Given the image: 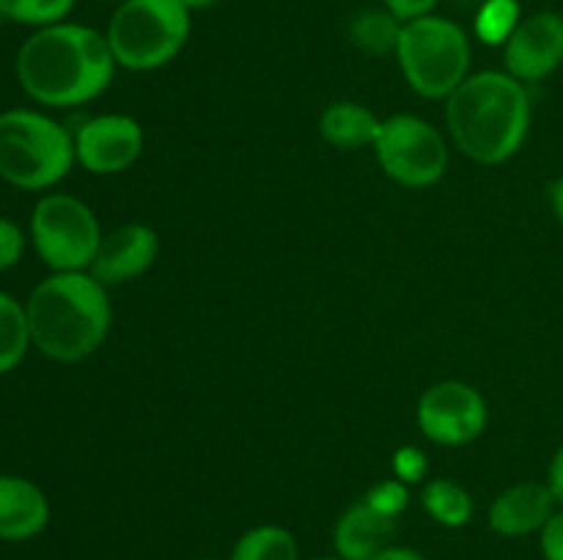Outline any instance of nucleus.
Masks as SVG:
<instances>
[{"label":"nucleus","mask_w":563,"mask_h":560,"mask_svg":"<svg viewBox=\"0 0 563 560\" xmlns=\"http://www.w3.org/2000/svg\"><path fill=\"white\" fill-rule=\"evenodd\" d=\"M108 36L75 22L38 27L16 53L22 91L47 108H75L97 99L115 71Z\"/></svg>","instance_id":"1"},{"label":"nucleus","mask_w":563,"mask_h":560,"mask_svg":"<svg viewBox=\"0 0 563 560\" xmlns=\"http://www.w3.org/2000/svg\"><path fill=\"white\" fill-rule=\"evenodd\" d=\"M449 132L473 163L500 165L515 157L531 126V99L509 71L465 77L445 104Z\"/></svg>","instance_id":"2"},{"label":"nucleus","mask_w":563,"mask_h":560,"mask_svg":"<svg viewBox=\"0 0 563 560\" xmlns=\"http://www.w3.org/2000/svg\"><path fill=\"white\" fill-rule=\"evenodd\" d=\"M25 313L33 346L58 362L93 355L113 318L108 289L91 272H53L31 291Z\"/></svg>","instance_id":"3"},{"label":"nucleus","mask_w":563,"mask_h":560,"mask_svg":"<svg viewBox=\"0 0 563 560\" xmlns=\"http://www.w3.org/2000/svg\"><path fill=\"white\" fill-rule=\"evenodd\" d=\"M75 135L36 110L0 113V179L20 190H47L75 165Z\"/></svg>","instance_id":"4"},{"label":"nucleus","mask_w":563,"mask_h":560,"mask_svg":"<svg viewBox=\"0 0 563 560\" xmlns=\"http://www.w3.org/2000/svg\"><path fill=\"white\" fill-rule=\"evenodd\" d=\"M190 36V9L181 0H124L108 27L115 64L152 71L170 64Z\"/></svg>","instance_id":"5"},{"label":"nucleus","mask_w":563,"mask_h":560,"mask_svg":"<svg viewBox=\"0 0 563 560\" xmlns=\"http://www.w3.org/2000/svg\"><path fill=\"white\" fill-rule=\"evenodd\" d=\"M396 55L412 91L427 99H443L465 82L471 42L456 22L427 14L405 22Z\"/></svg>","instance_id":"6"},{"label":"nucleus","mask_w":563,"mask_h":560,"mask_svg":"<svg viewBox=\"0 0 563 560\" xmlns=\"http://www.w3.org/2000/svg\"><path fill=\"white\" fill-rule=\"evenodd\" d=\"M31 242L53 272H82L97 256L102 228L88 203L53 192L33 206Z\"/></svg>","instance_id":"7"},{"label":"nucleus","mask_w":563,"mask_h":560,"mask_svg":"<svg viewBox=\"0 0 563 560\" xmlns=\"http://www.w3.org/2000/svg\"><path fill=\"white\" fill-rule=\"evenodd\" d=\"M374 152L385 173L405 187L434 184L449 168V146L443 135L418 115L399 113L385 119Z\"/></svg>","instance_id":"8"},{"label":"nucleus","mask_w":563,"mask_h":560,"mask_svg":"<svg viewBox=\"0 0 563 560\" xmlns=\"http://www.w3.org/2000/svg\"><path fill=\"white\" fill-rule=\"evenodd\" d=\"M487 401L473 384L438 382L418 401V426L438 445H467L487 428Z\"/></svg>","instance_id":"9"},{"label":"nucleus","mask_w":563,"mask_h":560,"mask_svg":"<svg viewBox=\"0 0 563 560\" xmlns=\"http://www.w3.org/2000/svg\"><path fill=\"white\" fill-rule=\"evenodd\" d=\"M143 130L130 115H97L82 121L75 132V157L97 176L121 173L137 159Z\"/></svg>","instance_id":"10"},{"label":"nucleus","mask_w":563,"mask_h":560,"mask_svg":"<svg viewBox=\"0 0 563 560\" xmlns=\"http://www.w3.org/2000/svg\"><path fill=\"white\" fill-rule=\"evenodd\" d=\"M506 71L520 82H537L563 64V16L537 11L526 16L504 44Z\"/></svg>","instance_id":"11"},{"label":"nucleus","mask_w":563,"mask_h":560,"mask_svg":"<svg viewBox=\"0 0 563 560\" xmlns=\"http://www.w3.org/2000/svg\"><path fill=\"white\" fill-rule=\"evenodd\" d=\"M157 250L159 242L154 228L141 223L121 225V228L102 236L88 272H91L104 289H108V285L126 283V280H135L137 275H143L152 267L154 258H157Z\"/></svg>","instance_id":"12"},{"label":"nucleus","mask_w":563,"mask_h":560,"mask_svg":"<svg viewBox=\"0 0 563 560\" xmlns=\"http://www.w3.org/2000/svg\"><path fill=\"white\" fill-rule=\"evenodd\" d=\"M555 505L559 503H555L548 483H515V486H509L493 500L487 522L498 536H531V533H539L548 525L550 516L555 514Z\"/></svg>","instance_id":"13"},{"label":"nucleus","mask_w":563,"mask_h":560,"mask_svg":"<svg viewBox=\"0 0 563 560\" xmlns=\"http://www.w3.org/2000/svg\"><path fill=\"white\" fill-rule=\"evenodd\" d=\"M49 522V500L22 475H0V541H27Z\"/></svg>","instance_id":"14"},{"label":"nucleus","mask_w":563,"mask_h":560,"mask_svg":"<svg viewBox=\"0 0 563 560\" xmlns=\"http://www.w3.org/2000/svg\"><path fill=\"white\" fill-rule=\"evenodd\" d=\"M396 519L379 514L363 500L346 508L335 522L333 547L344 560H374L383 549L394 544Z\"/></svg>","instance_id":"15"},{"label":"nucleus","mask_w":563,"mask_h":560,"mask_svg":"<svg viewBox=\"0 0 563 560\" xmlns=\"http://www.w3.org/2000/svg\"><path fill=\"white\" fill-rule=\"evenodd\" d=\"M379 126H383V119H377L372 110L357 102H333L319 119V132L324 141L335 148H346V152L374 146Z\"/></svg>","instance_id":"16"},{"label":"nucleus","mask_w":563,"mask_h":560,"mask_svg":"<svg viewBox=\"0 0 563 560\" xmlns=\"http://www.w3.org/2000/svg\"><path fill=\"white\" fill-rule=\"evenodd\" d=\"M421 505L438 525L465 527L473 519V497L465 486L449 478H434L423 486Z\"/></svg>","instance_id":"17"},{"label":"nucleus","mask_w":563,"mask_h":560,"mask_svg":"<svg viewBox=\"0 0 563 560\" xmlns=\"http://www.w3.org/2000/svg\"><path fill=\"white\" fill-rule=\"evenodd\" d=\"M401 27H405V22L396 20L388 9H368L352 16L350 38L366 55H388L399 49Z\"/></svg>","instance_id":"18"},{"label":"nucleus","mask_w":563,"mask_h":560,"mask_svg":"<svg viewBox=\"0 0 563 560\" xmlns=\"http://www.w3.org/2000/svg\"><path fill=\"white\" fill-rule=\"evenodd\" d=\"M229 560H300V549L286 527L258 525L242 533Z\"/></svg>","instance_id":"19"},{"label":"nucleus","mask_w":563,"mask_h":560,"mask_svg":"<svg viewBox=\"0 0 563 560\" xmlns=\"http://www.w3.org/2000/svg\"><path fill=\"white\" fill-rule=\"evenodd\" d=\"M31 344L25 305L0 291V377L20 366Z\"/></svg>","instance_id":"20"},{"label":"nucleus","mask_w":563,"mask_h":560,"mask_svg":"<svg viewBox=\"0 0 563 560\" xmlns=\"http://www.w3.org/2000/svg\"><path fill=\"white\" fill-rule=\"evenodd\" d=\"M522 22L517 0H484L476 14V36L489 47H500Z\"/></svg>","instance_id":"21"},{"label":"nucleus","mask_w":563,"mask_h":560,"mask_svg":"<svg viewBox=\"0 0 563 560\" xmlns=\"http://www.w3.org/2000/svg\"><path fill=\"white\" fill-rule=\"evenodd\" d=\"M75 0H0V16L20 25L47 27L64 22Z\"/></svg>","instance_id":"22"},{"label":"nucleus","mask_w":563,"mask_h":560,"mask_svg":"<svg viewBox=\"0 0 563 560\" xmlns=\"http://www.w3.org/2000/svg\"><path fill=\"white\" fill-rule=\"evenodd\" d=\"M363 500H366L374 511L396 519V516L405 514L407 505H410V489H407V483L399 481V478H388V481L374 483Z\"/></svg>","instance_id":"23"},{"label":"nucleus","mask_w":563,"mask_h":560,"mask_svg":"<svg viewBox=\"0 0 563 560\" xmlns=\"http://www.w3.org/2000/svg\"><path fill=\"white\" fill-rule=\"evenodd\" d=\"M429 461L427 453L416 445H401L394 453V475L405 483H418L427 478Z\"/></svg>","instance_id":"24"},{"label":"nucleus","mask_w":563,"mask_h":560,"mask_svg":"<svg viewBox=\"0 0 563 560\" xmlns=\"http://www.w3.org/2000/svg\"><path fill=\"white\" fill-rule=\"evenodd\" d=\"M22 253H25V234L9 217H0V272L20 264Z\"/></svg>","instance_id":"25"},{"label":"nucleus","mask_w":563,"mask_h":560,"mask_svg":"<svg viewBox=\"0 0 563 560\" xmlns=\"http://www.w3.org/2000/svg\"><path fill=\"white\" fill-rule=\"evenodd\" d=\"M544 560H563V511H555L548 525L539 530Z\"/></svg>","instance_id":"26"},{"label":"nucleus","mask_w":563,"mask_h":560,"mask_svg":"<svg viewBox=\"0 0 563 560\" xmlns=\"http://www.w3.org/2000/svg\"><path fill=\"white\" fill-rule=\"evenodd\" d=\"M438 5V0H385V9L401 22L418 20V16L432 14V9Z\"/></svg>","instance_id":"27"},{"label":"nucleus","mask_w":563,"mask_h":560,"mask_svg":"<svg viewBox=\"0 0 563 560\" xmlns=\"http://www.w3.org/2000/svg\"><path fill=\"white\" fill-rule=\"evenodd\" d=\"M548 486L553 492L555 503L563 505V445L555 450L553 461H550V478H548Z\"/></svg>","instance_id":"28"},{"label":"nucleus","mask_w":563,"mask_h":560,"mask_svg":"<svg viewBox=\"0 0 563 560\" xmlns=\"http://www.w3.org/2000/svg\"><path fill=\"white\" fill-rule=\"evenodd\" d=\"M374 560H427L421 552H416V549L410 547H399V544H390L388 549H383V552L377 555Z\"/></svg>","instance_id":"29"},{"label":"nucleus","mask_w":563,"mask_h":560,"mask_svg":"<svg viewBox=\"0 0 563 560\" xmlns=\"http://www.w3.org/2000/svg\"><path fill=\"white\" fill-rule=\"evenodd\" d=\"M550 206H553L555 217L563 223V176H559V179L550 184Z\"/></svg>","instance_id":"30"},{"label":"nucleus","mask_w":563,"mask_h":560,"mask_svg":"<svg viewBox=\"0 0 563 560\" xmlns=\"http://www.w3.org/2000/svg\"><path fill=\"white\" fill-rule=\"evenodd\" d=\"M181 3H185L190 11H198V9H209V5H214L218 0H181Z\"/></svg>","instance_id":"31"},{"label":"nucleus","mask_w":563,"mask_h":560,"mask_svg":"<svg viewBox=\"0 0 563 560\" xmlns=\"http://www.w3.org/2000/svg\"><path fill=\"white\" fill-rule=\"evenodd\" d=\"M456 3H462V5H482L484 3V0H456Z\"/></svg>","instance_id":"32"},{"label":"nucleus","mask_w":563,"mask_h":560,"mask_svg":"<svg viewBox=\"0 0 563 560\" xmlns=\"http://www.w3.org/2000/svg\"><path fill=\"white\" fill-rule=\"evenodd\" d=\"M97 3H119L121 5V3H124V0H97Z\"/></svg>","instance_id":"33"},{"label":"nucleus","mask_w":563,"mask_h":560,"mask_svg":"<svg viewBox=\"0 0 563 560\" xmlns=\"http://www.w3.org/2000/svg\"><path fill=\"white\" fill-rule=\"evenodd\" d=\"M313 560H344V558H339V555H333V558H313Z\"/></svg>","instance_id":"34"},{"label":"nucleus","mask_w":563,"mask_h":560,"mask_svg":"<svg viewBox=\"0 0 563 560\" xmlns=\"http://www.w3.org/2000/svg\"><path fill=\"white\" fill-rule=\"evenodd\" d=\"M201 560H218V558H201Z\"/></svg>","instance_id":"35"}]
</instances>
